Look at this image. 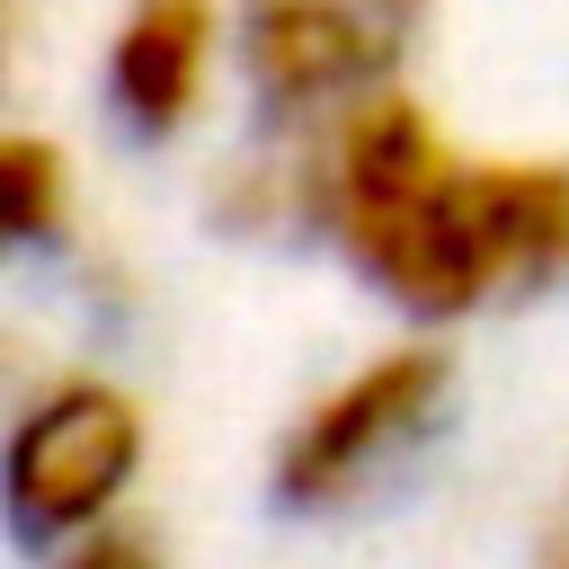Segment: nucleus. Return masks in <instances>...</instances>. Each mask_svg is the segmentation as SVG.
I'll return each mask as SVG.
<instances>
[{
    "label": "nucleus",
    "instance_id": "4",
    "mask_svg": "<svg viewBox=\"0 0 569 569\" xmlns=\"http://www.w3.org/2000/svg\"><path fill=\"white\" fill-rule=\"evenodd\" d=\"M418 27L427 0H240L231 18L258 107L293 133H320L356 98L391 89Z\"/></svg>",
    "mask_w": 569,
    "mask_h": 569
},
{
    "label": "nucleus",
    "instance_id": "5",
    "mask_svg": "<svg viewBox=\"0 0 569 569\" xmlns=\"http://www.w3.org/2000/svg\"><path fill=\"white\" fill-rule=\"evenodd\" d=\"M222 53V0H124L107 36V107L124 133L169 142L213 80Z\"/></svg>",
    "mask_w": 569,
    "mask_h": 569
},
{
    "label": "nucleus",
    "instance_id": "6",
    "mask_svg": "<svg viewBox=\"0 0 569 569\" xmlns=\"http://www.w3.org/2000/svg\"><path fill=\"white\" fill-rule=\"evenodd\" d=\"M0 222L9 240H53L71 222V160L44 142V133H9L0 142Z\"/></svg>",
    "mask_w": 569,
    "mask_h": 569
},
{
    "label": "nucleus",
    "instance_id": "1",
    "mask_svg": "<svg viewBox=\"0 0 569 569\" xmlns=\"http://www.w3.org/2000/svg\"><path fill=\"white\" fill-rule=\"evenodd\" d=\"M284 196L409 320L569 276V160H471L400 80L293 142Z\"/></svg>",
    "mask_w": 569,
    "mask_h": 569
},
{
    "label": "nucleus",
    "instance_id": "2",
    "mask_svg": "<svg viewBox=\"0 0 569 569\" xmlns=\"http://www.w3.org/2000/svg\"><path fill=\"white\" fill-rule=\"evenodd\" d=\"M142 453H151V427H142V400L107 373H53L18 427H9V525L44 551H71L107 525H124V498L142 480Z\"/></svg>",
    "mask_w": 569,
    "mask_h": 569
},
{
    "label": "nucleus",
    "instance_id": "8",
    "mask_svg": "<svg viewBox=\"0 0 569 569\" xmlns=\"http://www.w3.org/2000/svg\"><path fill=\"white\" fill-rule=\"evenodd\" d=\"M533 569H569V480H560V498H551V516H542V542H533Z\"/></svg>",
    "mask_w": 569,
    "mask_h": 569
},
{
    "label": "nucleus",
    "instance_id": "7",
    "mask_svg": "<svg viewBox=\"0 0 569 569\" xmlns=\"http://www.w3.org/2000/svg\"><path fill=\"white\" fill-rule=\"evenodd\" d=\"M53 569H169V560H160V542H151L142 525H107V533L53 551Z\"/></svg>",
    "mask_w": 569,
    "mask_h": 569
},
{
    "label": "nucleus",
    "instance_id": "3",
    "mask_svg": "<svg viewBox=\"0 0 569 569\" xmlns=\"http://www.w3.org/2000/svg\"><path fill=\"white\" fill-rule=\"evenodd\" d=\"M453 400V356L436 338H400L382 356H365L356 373H338L276 445V498L320 516V507H347L365 498L409 445L436 436Z\"/></svg>",
    "mask_w": 569,
    "mask_h": 569
}]
</instances>
